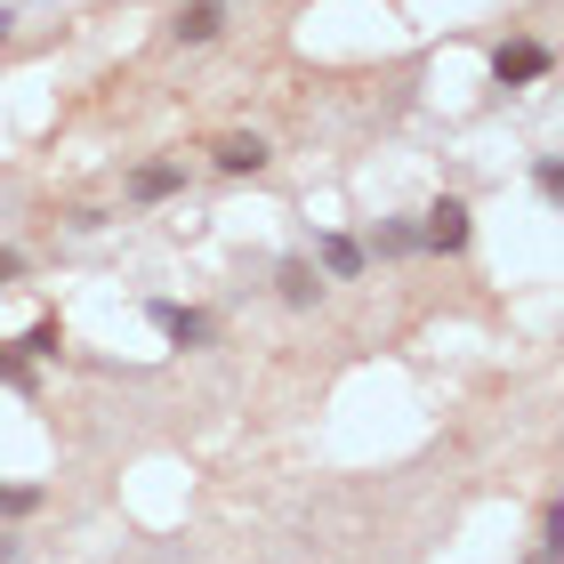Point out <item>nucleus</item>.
I'll use <instances>...</instances> for the list:
<instances>
[{"label": "nucleus", "instance_id": "2eb2a0df", "mask_svg": "<svg viewBox=\"0 0 564 564\" xmlns=\"http://www.w3.org/2000/svg\"><path fill=\"white\" fill-rule=\"evenodd\" d=\"M17 274H24V250H0V291H9Z\"/></svg>", "mask_w": 564, "mask_h": 564}, {"label": "nucleus", "instance_id": "6e6552de", "mask_svg": "<svg viewBox=\"0 0 564 564\" xmlns=\"http://www.w3.org/2000/svg\"><path fill=\"white\" fill-rule=\"evenodd\" d=\"M274 299H282V306H315V299H323L315 259H282V267H274Z\"/></svg>", "mask_w": 564, "mask_h": 564}, {"label": "nucleus", "instance_id": "0eeeda50", "mask_svg": "<svg viewBox=\"0 0 564 564\" xmlns=\"http://www.w3.org/2000/svg\"><path fill=\"white\" fill-rule=\"evenodd\" d=\"M170 33L186 41V48H210V41L226 33V0H186V9L170 17Z\"/></svg>", "mask_w": 564, "mask_h": 564}, {"label": "nucleus", "instance_id": "f8f14e48", "mask_svg": "<svg viewBox=\"0 0 564 564\" xmlns=\"http://www.w3.org/2000/svg\"><path fill=\"white\" fill-rule=\"evenodd\" d=\"M41 484H0V517H41Z\"/></svg>", "mask_w": 564, "mask_h": 564}, {"label": "nucleus", "instance_id": "423d86ee", "mask_svg": "<svg viewBox=\"0 0 564 564\" xmlns=\"http://www.w3.org/2000/svg\"><path fill=\"white\" fill-rule=\"evenodd\" d=\"M138 202V210H153V202H170V194H186V162H138L130 170V186H121Z\"/></svg>", "mask_w": 564, "mask_h": 564}, {"label": "nucleus", "instance_id": "39448f33", "mask_svg": "<svg viewBox=\"0 0 564 564\" xmlns=\"http://www.w3.org/2000/svg\"><path fill=\"white\" fill-rule=\"evenodd\" d=\"M210 162H218L226 177H259V170L274 162V145H267L259 130H235V138H218V145H210Z\"/></svg>", "mask_w": 564, "mask_h": 564}, {"label": "nucleus", "instance_id": "9b49d317", "mask_svg": "<svg viewBox=\"0 0 564 564\" xmlns=\"http://www.w3.org/2000/svg\"><path fill=\"white\" fill-rule=\"evenodd\" d=\"M17 347H24V355H33V364H48V355H57V347H65V323H57V315H41V323H33V330H24V339H17Z\"/></svg>", "mask_w": 564, "mask_h": 564}, {"label": "nucleus", "instance_id": "20e7f679", "mask_svg": "<svg viewBox=\"0 0 564 564\" xmlns=\"http://www.w3.org/2000/svg\"><path fill=\"white\" fill-rule=\"evenodd\" d=\"M364 267H371V250L355 235H315V274L323 282H364Z\"/></svg>", "mask_w": 564, "mask_h": 564}, {"label": "nucleus", "instance_id": "4468645a", "mask_svg": "<svg viewBox=\"0 0 564 564\" xmlns=\"http://www.w3.org/2000/svg\"><path fill=\"white\" fill-rule=\"evenodd\" d=\"M541 549H564V500L541 508Z\"/></svg>", "mask_w": 564, "mask_h": 564}, {"label": "nucleus", "instance_id": "7ed1b4c3", "mask_svg": "<svg viewBox=\"0 0 564 564\" xmlns=\"http://www.w3.org/2000/svg\"><path fill=\"white\" fill-rule=\"evenodd\" d=\"M145 315H153V330H162V339H170V347H210V339H218V323H210V315H202V306H177V299H153V306H145Z\"/></svg>", "mask_w": 564, "mask_h": 564}, {"label": "nucleus", "instance_id": "f257e3e1", "mask_svg": "<svg viewBox=\"0 0 564 564\" xmlns=\"http://www.w3.org/2000/svg\"><path fill=\"white\" fill-rule=\"evenodd\" d=\"M468 242H476V218H468V202H459V194H435L427 210H420V250H435V259H459Z\"/></svg>", "mask_w": 564, "mask_h": 564}, {"label": "nucleus", "instance_id": "ddd939ff", "mask_svg": "<svg viewBox=\"0 0 564 564\" xmlns=\"http://www.w3.org/2000/svg\"><path fill=\"white\" fill-rule=\"evenodd\" d=\"M532 186L556 202V186H564V162H556V153H541V162H532Z\"/></svg>", "mask_w": 564, "mask_h": 564}, {"label": "nucleus", "instance_id": "1a4fd4ad", "mask_svg": "<svg viewBox=\"0 0 564 564\" xmlns=\"http://www.w3.org/2000/svg\"><path fill=\"white\" fill-rule=\"evenodd\" d=\"M364 250H379V259H412V250H420V218H379V235Z\"/></svg>", "mask_w": 564, "mask_h": 564}, {"label": "nucleus", "instance_id": "dca6fc26", "mask_svg": "<svg viewBox=\"0 0 564 564\" xmlns=\"http://www.w3.org/2000/svg\"><path fill=\"white\" fill-rule=\"evenodd\" d=\"M524 564H556V549H532V556H524Z\"/></svg>", "mask_w": 564, "mask_h": 564}, {"label": "nucleus", "instance_id": "f03ea898", "mask_svg": "<svg viewBox=\"0 0 564 564\" xmlns=\"http://www.w3.org/2000/svg\"><path fill=\"white\" fill-rule=\"evenodd\" d=\"M492 82H500V89L549 82V41H500V48H492Z\"/></svg>", "mask_w": 564, "mask_h": 564}, {"label": "nucleus", "instance_id": "f3484780", "mask_svg": "<svg viewBox=\"0 0 564 564\" xmlns=\"http://www.w3.org/2000/svg\"><path fill=\"white\" fill-rule=\"evenodd\" d=\"M9 33H17V17H9V9H0V41H9Z\"/></svg>", "mask_w": 564, "mask_h": 564}, {"label": "nucleus", "instance_id": "9d476101", "mask_svg": "<svg viewBox=\"0 0 564 564\" xmlns=\"http://www.w3.org/2000/svg\"><path fill=\"white\" fill-rule=\"evenodd\" d=\"M0 388H17V395H33V355H24L17 339H0Z\"/></svg>", "mask_w": 564, "mask_h": 564}]
</instances>
